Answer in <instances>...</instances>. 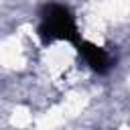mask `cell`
<instances>
[{"label":"cell","instance_id":"obj_1","mask_svg":"<svg viewBox=\"0 0 130 130\" xmlns=\"http://www.w3.org/2000/svg\"><path fill=\"white\" fill-rule=\"evenodd\" d=\"M37 35L41 37L43 43H53V41H69L77 45L81 41L77 20L69 6L61 2H47L39 10V28Z\"/></svg>","mask_w":130,"mask_h":130},{"label":"cell","instance_id":"obj_2","mask_svg":"<svg viewBox=\"0 0 130 130\" xmlns=\"http://www.w3.org/2000/svg\"><path fill=\"white\" fill-rule=\"evenodd\" d=\"M77 51L81 53V57H83V61L95 71V73H100V75H106L112 67H114V59H112V55L106 51V49H102V47H95V45H91V43H85V41H79L77 45Z\"/></svg>","mask_w":130,"mask_h":130}]
</instances>
